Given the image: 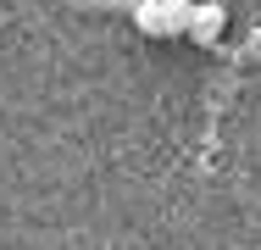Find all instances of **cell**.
Instances as JSON below:
<instances>
[{
  "instance_id": "1",
  "label": "cell",
  "mask_w": 261,
  "mask_h": 250,
  "mask_svg": "<svg viewBox=\"0 0 261 250\" xmlns=\"http://www.w3.org/2000/svg\"><path fill=\"white\" fill-rule=\"evenodd\" d=\"M189 11H195V0H139L134 28L150 39H172V34H189Z\"/></svg>"
},
{
  "instance_id": "2",
  "label": "cell",
  "mask_w": 261,
  "mask_h": 250,
  "mask_svg": "<svg viewBox=\"0 0 261 250\" xmlns=\"http://www.w3.org/2000/svg\"><path fill=\"white\" fill-rule=\"evenodd\" d=\"M222 28H228V11H222L217 0H195V11H189V39L217 45V39H222Z\"/></svg>"
}]
</instances>
